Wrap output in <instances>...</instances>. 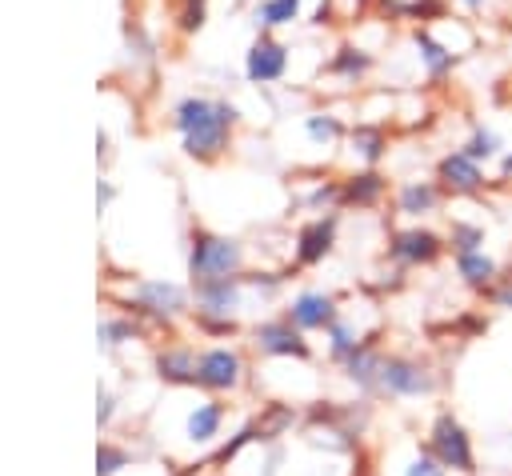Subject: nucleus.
<instances>
[{
  "label": "nucleus",
  "mask_w": 512,
  "mask_h": 476,
  "mask_svg": "<svg viewBox=\"0 0 512 476\" xmlns=\"http://www.w3.org/2000/svg\"><path fill=\"white\" fill-rule=\"evenodd\" d=\"M172 124H176L180 144H184L188 156L216 160L232 140L236 108L224 104V100H208V96H184L172 112Z\"/></svg>",
  "instance_id": "f257e3e1"
},
{
  "label": "nucleus",
  "mask_w": 512,
  "mask_h": 476,
  "mask_svg": "<svg viewBox=\"0 0 512 476\" xmlns=\"http://www.w3.org/2000/svg\"><path fill=\"white\" fill-rule=\"evenodd\" d=\"M428 452L448 468V472H464L472 476L476 472V452H472V436L468 428L452 416V412H440L428 428Z\"/></svg>",
  "instance_id": "f03ea898"
},
{
  "label": "nucleus",
  "mask_w": 512,
  "mask_h": 476,
  "mask_svg": "<svg viewBox=\"0 0 512 476\" xmlns=\"http://www.w3.org/2000/svg\"><path fill=\"white\" fill-rule=\"evenodd\" d=\"M240 264H244V248H240L236 240H228V236H208V232L196 236V244H192V260H188L196 284L228 280V276L240 272Z\"/></svg>",
  "instance_id": "7ed1b4c3"
},
{
  "label": "nucleus",
  "mask_w": 512,
  "mask_h": 476,
  "mask_svg": "<svg viewBox=\"0 0 512 476\" xmlns=\"http://www.w3.org/2000/svg\"><path fill=\"white\" fill-rule=\"evenodd\" d=\"M376 388L388 392V396H428L436 388V372L412 356H384L380 364V376H376Z\"/></svg>",
  "instance_id": "20e7f679"
},
{
  "label": "nucleus",
  "mask_w": 512,
  "mask_h": 476,
  "mask_svg": "<svg viewBox=\"0 0 512 476\" xmlns=\"http://www.w3.org/2000/svg\"><path fill=\"white\" fill-rule=\"evenodd\" d=\"M408 40H412V48H416V64H420V72H424V80H428V84H444V80L456 72L460 52H456V48H448V44H444V36H440L436 28L416 24Z\"/></svg>",
  "instance_id": "39448f33"
},
{
  "label": "nucleus",
  "mask_w": 512,
  "mask_h": 476,
  "mask_svg": "<svg viewBox=\"0 0 512 476\" xmlns=\"http://www.w3.org/2000/svg\"><path fill=\"white\" fill-rule=\"evenodd\" d=\"M444 236L440 232H432V228H424V224H412V228H400V232H392V240H388V256L396 260V264H404V268H424V264H436L440 256H444Z\"/></svg>",
  "instance_id": "423d86ee"
},
{
  "label": "nucleus",
  "mask_w": 512,
  "mask_h": 476,
  "mask_svg": "<svg viewBox=\"0 0 512 476\" xmlns=\"http://www.w3.org/2000/svg\"><path fill=\"white\" fill-rule=\"evenodd\" d=\"M436 180L452 196H480L488 188V172L480 160H472L464 148H452L436 160Z\"/></svg>",
  "instance_id": "0eeeda50"
},
{
  "label": "nucleus",
  "mask_w": 512,
  "mask_h": 476,
  "mask_svg": "<svg viewBox=\"0 0 512 476\" xmlns=\"http://www.w3.org/2000/svg\"><path fill=\"white\" fill-rule=\"evenodd\" d=\"M288 72V48L276 40V36H256L248 56H244V76L252 84H276L280 76Z\"/></svg>",
  "instance_id": "6e6552de"
},
{
  "label": "nucleus",
  "mask_w": 512,
  "mask_h": 476,
  "mask_svg": "<svg viewBox=\"0 0 512 476\" xmlns=\"http://www.w3.org/2000/svg\"><path fill=\"white\" fill-rule=\"evenodd\" d=\"M240 356L228 352V348H208L200 360H196V384L200 388H212V392H228L240 384Z\"/></svg>",
  "instance_id": "1a4fd4ad"
},
{
  "label": "nucleus",
  "mask_w": 512,
  "mask_h": 476,
  "mask_svg": "<svg viewBox=\"0 0 512 476\" xmlns=\"http://www.w3.org/2000/svg\"><path fill=\"white\" fill-rule=\"evenodd\" d=\"M440 200H444L440 180H408L396 192V212L408 220H420V216H432L440 208Z\"/></svg>",
  "instance_id": "9d476101"
},
{
  "label": "nucleus",
  "mask_w": 512,
  "mask_h": 476,
  "mask_svg": "<svg viewBox=\"0 0 512 476\" xmlns=\"http://www.w3.org/2000/svg\"><path fill=\"white\" fill-rule=\"evenodd\" d=\"M256 344L268 356H308V344L300 340V328L284 316V320H268L256 328Z\"/></svg>",
  "instance_id": "9b49d317"
},
{
  "label": "nucleus",
  "mask_w": 512,
  "mask_h": 476,
  "mask_svg": "<svg viewBox=\"0 0 512 476\" xmlns=\"http://www.w3.org/2000/svg\"><path fill=\"white\" fill-rule=\"evenodd\" d=\"M384 196H388V176L376 172V168H364V172H356L340 184V204H348V208L352 204L356 208H376Z\"/></svg>",
  "instance_id": "f8f14e48"
},
{
  "label": "nucleus",
  "mask_w": 512,
  "mask_h": 476,
  "mask_svg": "<svg viewBox=\"0 0 512 476\" xmlns=\"http://www.w3.org/2000/svg\"><path fill=\"white\" fill-rule=\"evenodd\" d=\"M288 320H292L300 332L328 328V324L336 320V304H332V296H324V292H300V296L292 300V308H288Z\"/></svg>",
  "instance_id": "ddd939ff"
},
{
  "label": "nucleus",
  "mask_w": 512,
  "mask_h": 476,
  "mask_svg": "<svg viewBox=\"0 0 512 476\" xmlns=\"http://www.w3.org/2000/svg\"><path fill=\"white\" fill-rule=\"evenodd\" d=\"M456 256V276L468 284V288H476V292H488L492 284H496V276H500V264L484 252V248H472V252H452Z\"/></svg>",
  "instance_id": "4468645a"
},
{
  "label": "nucleus",
  "mask_w": 512,
  "mask_h": 476,
  "mask_svg": "<svg viewBox=\"0 0 512 476\" xmlns=\"http://www.w3.org/2000/svg\"><path fill=\"white\" fill-rule=\"evenodd\" d=\"M332 240H336V220H332V216L304 224L300 236H296V260H300V264H316V260H324L328 248H332Z\"/></svg>",
  "instance_id": "2eb2a0df"
},
{
  "label": "nucleus",
  "mask_w": 512,
  "mask_h": 476,
  "mask_svg": "<svg viewBox=\"0 0 512 476\" xmlns=\"http://www.w3.org/2000/svg\"><path fill=\"white\" fill-rule=\"evenodd\" d=\"M372 52H364V48H356V44H340L336 48V56H332V64H328V72L332 76H340L344 84H360L368 72H372Z\"/></svg>",
  "instance_id": "dca6fc26"
},
{
  "label": "nucleus",
  "mask_w": 512,
  "mask_h": 476,
  "mask_svg": "<svg viewBox=\"0 0 512 476\" xmlns=\"http://www.w3.org/2000/svg\"><path fill=\"white\" fill-rule=\"evenodd\" d=\"M200 312H208V316H228L236 304H240V288H236V276H228V280H208V284H200Z\"/></svg>",
  "instance_id": "f3484780"
},
{
  "label": "nucleus",
  "mask_w": 512,
  "mask_h": 476,
  "mask_svg": "<svg viewBox=\"0 0 512 476\" xmlns=\"http://www.w3.org/2000/svg\"><path fill=\"white\" fill-rule=\"evenodd\" d=\"M348 144H352V152H356L368 168H376L380 156L388 152V132H384L380 124H356V128L348 132Z\"/></svg>",
  "instance_id": "a211bd4d"
},
{
  "label": "nucleus",
  "mask_w": 512,
  "mask_h": 476,
  "mask_svg": "<svg viewBox=\"0 0 512 476\" xmlns=\"http://www.w3.org/2000/svg\"><path fill=\"white\" fill-rule=\"evenodd\" d=\"M460 148H464L472 160H480V164H492V160L504 156V140H500V132L488 128V124H472V132L464 136Z\"/></svg>",
  "instance_id": "6ab92c4d"
},
{
  "label": "nucleus",
  "mask_w": 512,
  "mask_h": 476,
  "mask_svg": "<svg viewBox=\"0 0 512 476\" xmlns=\"http://www.w3.org/2000/svg\"><path fill=\"white\" fill-rule=\"evenodd\" d=\"M380 364H384V352H376L372 344H360L348 360H344V372L360 384V388H376V376H380Z\"/></svg>",
  "instance_id": "aec40b11"
},
{
  "label": "nucleus",
  "mask_w": 512,
  "mask_h": 476,
  "mask_svg": "<svg viewBox=\"0 0 512 476\" xmlns=\"http://www.w3.org/2000/svg\"><path fill=\"white\" fill-rule=\"evenodd\" d=\"M140 300L148 312H160V316H172L184 308V292L176 284H144L140 288Z\"/></svg>",
  "instance_id": "412c9836"
},
{
  "label": "nucleus",
  "mask_w": 512,
  "mask_h": 476,
  "mask_svg": "<svg viewBox=\"0 0 512 476\" xmlns=\"http://www.w3.org/2000/svg\"><path fill=\"white\" fill-rule=\"evenodd\" d=\"M300 4H304V0H260V8H256V24H260L264 32L284 28V24L300 20Z\"/></svg>",
  "instance_id": "4be33fe9"
},
{
  "label": "nucleus",
  "mask_w": 512,
  "mask_h": 476,
  "mask_svg": "<svg viewBox=\"0 0 512 476\" xmlns=\"http://www.w3.org/2000/svg\"><path fill=\"white\" fill-rule=\"evenodd\" d=\"M220 420H224V408H220L216 400H208V404H200V408L188 416V436H192V440H212V436L220 432Z\"/></svg>",
  "instance_id": "5701e85b"
},
{
  "label": "nucleus",
  "mask_w": 512,
  "mask_h": 476,
  "mask_svg": "<svg viewBox=\"0 0 512 476\" xmlns=\"http://www.w3.org/2000/svg\"><path fill=\"white\" fill-rule=\"evenodd\" d=\"M448 248H452V252H472V248H484V224H472V220H452Z\"/></svg>",
  "instance_id": "b1692460"
},
{
  "label": "nucleus",
  "mask_w": 512,
  "mask_h": 476,
  "mask_svg": "<svg viewBox=\"0 0 512 476\" xmlns=\"http://www.w3.org/2000/svg\"><path fill=\"white\" fill-rule=\"evenodd\" d=\"M304 132H308V140H312V144H332V140H340V136H344L340 120H336V116H328V112H312V116L304 120Z\"/></svg>",
  "instance_id": "393cba45"
},
{
  "label": "nucleus",
  "mask_w": 512,
  "mask_h": 476,
  "mask_svg": "<svg viewBox=\"0 0 512 476\" xmlns=\"http://www.w3.org/2000/svg\"><path fill=\"white\" fill-rule=\"evenodd\" d=\"M160 376H168V380H192L196 384V356L192 352H164L160 356Z\"/></svg>",
  "instance_id": "a878e982"
},
{
  "label": "nucleus",
  "mask_w": 512,
  "mask_h": 476,
  "mask_svg": "<svg viewBox=\"0 0 512 476\" xmlns=\"http://www.w3.org/2000/svg\"><path fill=\"white\" fill-rule=\"evenodd\" d=\"M328 336H332L328 348H332L336 360H348V356L360 348V336H356V328H352L348 320H332V324H328Z\"/></svg>",
  "instance_id": "bb28decb"
},
{
  "label": "nucleus",
  "mask_w": 512,
  "mask_h": 476,
  "mask_svg": "<svg viewBox=\"0 0 512 476\" xmlns=\"http://www.w3.org/2000/svg\"><path fill=\"white\" fill-rule=\"evenodd\" d=\"M204 16H208V0H184L176 20L184 32H196V28H204Z\"/></svg>",
  "instance_id": "cd10ccee"
},
{
  "label": "nucleus",
  "mask_w": 512,
  "mask_h": 476,
  "mask_svg": "<svg viewBox=\"0 0 512 476\" xmlns=\"http://www.w3.org/2000/svg\"><path fill=\"white\" fill-rule=\"evenodd\" d=\"M444 472H448V468H444V464H440V460H436V456L424 448V452H420V456L408 464V472H404V476H444Z\"/></svg>",
  "instance_id": "c85d7f7f"
},
{
  "label": "nucleus",
  "mask_w": 512,
  "mask_h": 476,
  "mask_svg": "<svg viewBox=\"0 0 512 476\" xmlns=\"http://www.w3.org/2000/svg\"><path fill=\"white\" fill-rule=\"evenodd\" d=\"M488 300L496 308H508L512 312V276H496V284L488 288Z\"/></svg>",
  "instance_id": "c756f323"
},
{
  "label": "nucleus",
  "mask_w": 512,
  "mask_h": 476,
  "mask_svg": "<svg viewBox=\"0 0 512 476\" xmlns=\"http://www.w3.org/2000/svg\"><path fill=\"white\" fill-rule=\"evenodd\" d=\"M100 476H112L120 464H124V452H116V448H100Z\"/></svg>",
  "instance_id": "7c9ffc66"
},
{
  "label": "nucleus",
  "mask_w": 512,
  "mask_h": 476,
  "mask_svg": "<svg viewBox=\"0 0 512 476\" xmlns=\"http://www.w3.org/2000/svg\"><path fill=\"white\" fill-rule=\"evenodd\" d=\"M452 8H460L464 16H484L488 8H492V0H448Z\"/></svg>",
  "instance_id": "2f4dec72"
},
{
  "label": "nucleus",
  "mask_w": 512,
  "mask_h": 476,
  "mask_svg": "<svg viewBox=\"0 0 512 476\" xmlns=\"http://www.w3.org/2000/svg\"><path fill=\"white\" fill-rule=\"evenodd\" d=\"M500 180H512V148H504L500 156Z\"/></svg>",
  "instance_id": "473e14b6"
}]
</instances>
